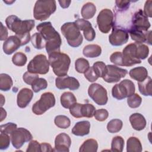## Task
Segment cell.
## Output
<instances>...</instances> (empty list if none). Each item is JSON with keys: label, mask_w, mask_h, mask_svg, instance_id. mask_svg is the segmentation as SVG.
<instances>
[{"label": "cell", "mask_w": 152, "mask_h": 152, "mask_svg": "<svg viewBox=\"0 0 152 152\" xmlns=\"http://www.w3.org/2000/svg\"><path fill=\"white\" fill-rule=\"evenodd\" d=\"M48 87V82L43 78H39L32 85L31 88L34 92L37 93L42 90L46 89Z\"/></svg>", "instance_id": "60d3db41"}, {"label": "cell", "mask_w": 152, "mask_h": 152, "mask_svg": "<svg viewBox=\"0 0 152 152\" xmlns=\"http://www.w3.org/2000/svg\"><path fill=\"white\" fill-rule=\"evenodd\" d=\"M130 77L138 82H141L148 77V71L143 66H138L131 69L129 72Z\"/></svg>", "instance_id": "cb8c5ba5"}, {"label": "cell", "mask_w": 152, "mask_h": 152, "mask_svg": "<svg viewBox=\"0 0 152 152\" xmlns=\"http://www.w3.org/2000/svg\"><path fill=\"white\" fill-rule=\"evenodd\" d=\"M90 97L98 105H105L108 100L107 91L102 85L98 83L91 84L88 88Z\"/></svg>", "instance_id": "8fae6325"}, {"label": "cell", "mask_w": 152, "mask_h": 152, "mask_svg": "<svg viewBox=\"0 0 152 152\" xmlns=\"http://www.w3.org/2000/svg\"><path fill=\"white\" fill-rule=\"evenodd\" d=\"M142 102L141 97L137 93L129 96L127 99V103L131 108H137L139 107Z\"/></svg>", "instance_id": "b9f144b4"}, {"label": "cell", "mask_w": 152, "mask_h": 152, "mask_svg": "<svg viewBox=\"0 0 152 152\" xmlns=\"http://www.w3.org/2000/svg\"><path fill=\"white\" fill-rule=\"evenodd\" d=\"M84 77L90 82H94L99 78L92 66L90 67L84 73Z\"/></svg>", "instance_id": "c3c4849f"}, {"label": "cell", "mask_w": 152, "mask_h": 152, "mask_svg": "<svg viewBox=\"0 0 152 152\" xmlns=\"http://www.w3.org/2000/svg\"><path fill=\"white\" fill-rule=\"evenodd\" d=\"M90 123L88 121H82L75 124L72 129V133L76 136H84L90 132Z\"/></svg>", "instance_id": "603a6c76"}, {"label": "cell", "mask_w": 152, "mask_h": 152, "mask_svg": "<svg viewBox=\"0 0 152 152\" xmlns=\"http://www.w3.org/2000/svg\"><path fill=\"white\" fill-rule=\"evenodd\" d=\"M81 104L75 103L69 108V112L74 118H82L81 113Z\"/></svg>", "instance_id": "7dc6e473"}, {"label": "cell", "mask_w": 152, "mask_h": 152, "mask_svg": "<svg viewBox=\"0 0 152 152\" xmlns=\"http://www.w3.org/2000/svg\"><path fill=\"white\" fill-rule=\"evenodd\" d=\"M126 151L128 152H141L142 145L140 140L135 137H129L126 142Z\"/></svg>", "instance_id": "f546056e"}, {"label": "cell", "mask_w": 152, "mask_h": 152, "mask_svg": "<svg viewBox=\"0 0 152 152\" xmlns=\"http://www.w3.org/2000/svg\"><path fill=\"white\" fill-rule=\"evenodd\" d=\"M17 128V124L12 122H8L1 125L0 131L11 135Z\"/></svg>", "instance_id": "ee69618b"}, {"label": "cell", "mask_w": 152, "mask_h": 152, "mask_svg": "<svg viewBox=\"0 0 152 152\" xmlns=\"http://www.w3.org/2000/svg\"><path fill=\"white\" fill-rule=\"evenodd\" d=\"M129 1H116L115 3L116 7H118L119 10H126L130 5Z\"/></svg>", "instance_id": "816d5d0a"}, {"label": "cell", "mask_w": 152, "mask_h": 152, "mask_svg": "<svg viewBox=\"0 0 152 152\" xmlns=\"http://www.w3.org/2000/svg\"><path fill=\"white\" fill-rule=\"evenodd\" d=\"M61 105L66 109H69L73 104L77 103V99L73 93L69 91L64 92L60 98Z\"/></svg>", "instance_id": "4316f807"}, {"label": "cell", "mask_w": 152, "mask_h": 152, "mask_svg": "<svg viewBox=\"0 0 152 152\" xmlns=\"http://www.w3.org/2000/svg\"><path fill=\"white\" fill-rule=\"evenodd\" d=\"M21 46L20 38L15 36L8 37L3 43V50L7 55H11L16 51Z\"/></svg>", "instance_id": "ffe728a7"}, {"label": "cell", "mask_w": 152, "mask_h": 152, "mask_svg": "<svg viewBox=\"0 0 152 152\" xmlns=\"http://www.w3.org/2000/svg\"><path fill=\"white\" fill-rule=\"evenodd\" d=\"M5 23L7 27L14 32L16 36H22L28 33L34 27L33 20H21L17 16L11 15L7 17Z\"/></svg>", "instance_id": "277c9868"}, {"label": "cell", "mask_w": 152, "mask_h": 152, "mask_svg": "<svg viewBox=\"0 0 152 152\" xmlns=\"http://www.w3.org/2000/svg\"><path fill=\"white\" fill-rule=\"evenodd\" d=\"M71 144L69 136L65 133L58 134L55 140V150L58 152H68Z\"/></svg>", "instance_id": "d6986e66"}, {"label": "cell", "mask_w": 152, "mask_h": 152, "mask_svg": "<svg viewBox=\"0 0 152 152\" xmlns=\"http://www.w3.org/2000/svg\"><path fill=\"white\" fill-rule=\"evenodd\" d=\"M27 152L28 151H41V148H40V144L36 140H31L30 141V143L28 144V147L26 150Z\"/></svg>", "instance_id": "681fc988"}, {"label": "cell", "mask_w": 152, "mask_h": 152, "mask_svg": "<svg viewBox=\"0 0 152 152\" xmlns=\"http://www.w3.org/2000/svg\"><path fill=\"white\" fill-rule=\"evenodd\" d=\"M40 148H41V151H53L54 150L52 148V146L46 142H43L40 144Z\"/></svg>", "instance_id": "db71d44e"}, {"label": "cell", "mask_w": 152, "mask_h": 152, "mask_svg": "<svg viewBox=\"0 0 152 152\" xmlns=\"http://www.w3.org/2000/svg\"><path fill=\"white\" fill-rule=\"evenodd\" d=\"M39 75L37 74L31 73L28 71L26 72L23 76V79L24 81L28 84V85H32L38 78H39Z\"/></svg>", "instance_id": "7bdbcfd3"}, {"label": "cell", "mask_w": 152, "mask_h": 152, "mask_svg": "<svg viewBox=\"0 0 152 152\" xmlns=\"http://www.w3.org/2000/svg\"><path fill=\"white\" fill-rule=\"evenodd\" d=\"M97 24L99 30L103 33H107L114 26V14L107 8L102 10L97 17Z\"/></svg>", "instance_id": "30bf717a"}, {"label": "cell", "mask_w": 152, "mask_h": 152, "mask_svg": "<svg viewBox=\"0 0 152 152\" xmlns=\"http://www.w3.org/2000/svg\"><path fill=\"white\" fill-rule=\"evenodd\" d=\"M122 54L134 65L140 64L141 59L147 58L149 54V49L147 45L142 43H131L125 47Z\"/></svg>", "instance_id": "7a4b0ae2"}, {"label": "cell", "mask_w": 152, "mask_h": 152, "mask_svg": "<svg viewBox=\"0 0 152 152\" xmlns=\"http://www.w3.org/2000/svg\"><path fill=\"white\" fill-rule=\"evenodd\" d=\"M56 87L59 90L69 88L71 90H77L80 87V83L74 77L68 76L58 77L55 79Z\"/></svg>", "instance_id": "2e32d148"}, {"label": "cell", "mask_w": 152, "mask_h": 152, "mask_svg": "<svg viewBox=\"0 0 152 152\" xmlns=\"http://www.w3.org/2000/svg\"><path fill=\"white\" fill-rule=\"evenodd\" d=\"M54 122L56 126L59 128L66 129L69 127L71 121L68 117L65 115H58L55 118Z\"/></svg>", "instance_id": "e575fe53"}, {"label": "cell", "mask_w": 152, "mask_h": 152, "mask_svg": "<svg viewBox=\"0 0 152 152\" xmlns=\"http://www.w3.org/2000/svg\"><path fill=\"white\" fill-rule=\"evenodd\" d=\"M151 78L150 77L147 78L141 82H138V89L140 92L145 96H151Z\"/></svg>", "instance_id": "f1b7e54d"}, {"label": "cell", "mask_w": 152, "mask_h": 152, "mask_svg": "<svg viewBox=\"0 0 152 152\" xmlns=\"http://www.w3.org/2000/svg\"><path fill=\"white\" fill-rule=\"evenodd\" d=\"M123 122L119 119L110 121L107 125V129L110 133H116L120 131L122 128Z\"/></svg>", "instance_id": "836d02e7"}, {"label": "cell", "mask_w": 152, "mask_h": 152, "mask_svg": "<svg viewBox=\"0 0 152 152\" xmlns=\"http://www.w3.org/2000/svg\"><path fill=\"white\" fill-rule=\"evenodd\" d=\"M110 61L113 64L119 66H132L130 62L127 60V59L121 52H115L113 53L110 56Z\"/></svg>", "instance_id": "484cf974"}, {"label": "cell", "mask_w": 152, "mask_h": 152, "mask_svg": "<svg viewBox=\"0 0 152 152\" xmlns=\"http://www.w3.org/2000/svg\"><path fill=\"white\" fill-rule=\"evenodd\" d=\"M8 30L7 28L3 25L2 23H1V40H5L8 37Z\"/></svg>", "instance_id": "f5cc1de1"}, {"label": "cell", "mask_w": 152, "mask_h": 152, "mask_svg": "<svg viewBox=\"0 0 152 152\" xmlns=\"http://www.w3.org/2000/svg\"><path fill=\"white\" fill-rule=\"evenodd\" d=\"M13 84L11 77L4 73L0 74V90L4 91H7L10 90Z\"/></svg>", "instance_id": "1f68e13d"}, {"label": "cell", "mask_w": 152, "mask_h": 152, "mask_svg": "<svg viewBox=\"0 0 152 152\" xmlns=\"http://www.w3.org/2000/svg\"><path fill=\"white\" fill-rule=\"evenodd\" d=\"M49 62L56 75L64 77L67 75L71 63L68 55L60 51L52 52L49 54Z\"/></svg>", "instance_id": "3957f363"}, {"label": "cell", "mask_w": 152, "mask_h": 152, "mask_svg": "<svg viewBox=\"0 0 152 152\" xmlns=\"http://www.w3.org/2000/svg\"><path fill=\"white\" fill-rule=\"evenodd\" d=\"M33 46L37 49H42L45 48L46 42L39 33H35L31 37Z\"/></svg>", "instance_id": "8d00e7d4"}, {"label": "cell", "mask_w": 152, "mask_h": 152, "mask_svg": "<svg viewBox=\"0 0 152 152\" xmlns=\"http://www.w3.org/2000/svg\"><path fill=\"white\" fill-rule=\"evenodd\" d=\"M96 112L95 107L90 103L81 104V113L83 117L86 118H92Z\"/></svg>", "instance_id": "74e56055"}, {"label": "cell", "mask_w": 152, "mask_h": 152, "mask_svg": "<svg viewBox=\"0 0 152 152\" xmlns=\"http://www.w3.org/2000/svg\"><path fill=\"white\" fill-rule=\"evenodd\" d=\"M36 29L46 42L45 48L48 54L60 51L62 40L60 34L55 30L50 22L40 23L36 26Z\"/></svg>", "instance_id": "6da1fadb"}, {"label": "cell", "mask_w": 152, "mask_h": 152, "mask_svg": "<svg viewBox=\"0 0 152 152\" xmlns=\"http://www.w3.org/2000/svg\"><path fill=\"white\" fill-rule=\"evenodd\" d=\"M124 147V140L121 136H115L111 142V151L121 152Z\"/></svg>", "instance_id": "d590c367"}, {"label": "cell", "mask_w": 152, "mask_h": 152, "mask_svg": "<svg viewBox=\"0 0 152 152\" xmlns=\"http://www.w3.org/2000/svg\"><path fill=\"white\" fill-rule=\"evenodd\" d=\"M96 12V7L95 5L91 2H88L83 6L81 10V14L84 20H87L93 18Z\"/></svg>", "instance_id": "83f0119b"}, {"label": "cell", "mask_w": 152, "mask_h": 152, "mask_svg": "<svg viewBox=\"0 0 152 152\" xmlns=\"http://www.w3.org/2000/svg\"><path fill=\"white\" fill-rule=\"evenodd\" d=\"M94 116L97 121L103 122L108 118L109 113L106 109H100L96 110Z\"/></svg>", "instance_id": "bcb514c9"}, {"label": "cell", "mask_w": 152, "mask_h": 152, "mask_svg": "<svg viewBox=\"0 0 152 152\" xmlns=\"http://www.w3.org/2000/svg\"><path fill=\"white\" fill-rule=\"evenodd\" d=\"M151 4H152L151 1H147L145 3L143 13L147 17H151V16H152V15H151V8H152Z\"/></svg>", "instance_id": "f907efd6"}, {"label": "cell", "mask_w": 152, "mask_h": 152, "mask_svg": "<svg viewBox=\"0 0 152 152\" xmlns=\"http://www.w3.org/2000/svg\"><path fill=\"white\" fill-rule=\"evenodd\" d=\"M56 9V1H37L33 9V15L36 20L43 21L48 19Z\"/></svg>", "instance_id": "8992f818"}, {"label": "cell", "mask_w": 152, "mask_h": 152, "mask_svg": "<svg viewBox=\"0 0 152 152\" xmlns=\"http://www.w3.org/2000/svg\"><path fill=\"white\" fill-rule=\"evenodd\" d=\"M132 40L135 43H147L151 45V31H144L132 27H130L128 30Z\"/></svg>", "instance_id": "9a60e30c"}, {"label": "cell", "mask_w": 152, "mask_h": 152, "mask_svg": "<svg viewBox=\"0 0 152 152\" xmlns=\"http://www.w3.org/2000/svg\"><path fill=\"white\" fill-rule=\"evenodd\" d=\"M150 26L151 24L148 17L144 14L142 10L140 9L134 13L132 20L131 27L144 31H148Z\"/></svg>", "instance_id": "e0dca14e"}, {"label": "cell", "mask_w": 152, "mask_h": 152, "mask_svg": "<svg viewBox=\"0 0 152 152\" xmlns=\"http://www.w3.org/2000/svg\"><path fill=\"white\" fill-rule=\"evenodd\" d=\"M94 71L98 76V77H103L106 71V65L102 61H97L94 63L92 66Z\"/></svg>", "instance_id": "ab89813d"}, {"label": "cell", "mask_w": 152, "mask_h": 152, "mask_svg": "<svg viewBox=\"0 0 152 152\" xmlns=\"http://www.w3.org/2000/svg\"><path fill=\"white\" fill-rule=\"evenodd\" d=\"M62 34L66 38L68 45L73 48H77L83 42V36L75 22H67L61 27Z\"/></svg>", "instance_id": "5b68a950"}, {"label": "cell", "mask_w": 152, "mask_h": 152, "mask_svg": "<svg viewBox=\"0 0 152 152\" xmlns=\"http://www.w3.org/2000/svg\"><path fill=\"white\" fill-rule=\"evenodd\" d=\"M27 61V58L26 55L21 52H18L15 53L12 58V63L18 66H24Z\"/></svg>", "instance_id": "f35d334b"}, {"label": "cell", "mask_w": 152, "mask_h": 152, "mask_svg": "<svg viewBox=\"0 0 152 152\" xmlns=\"http://www.w3.org/2000/svg\"><path fill=\"white\" fill-rule=\"evenodd\" d=\"M129 39L128 30L121 27L113 26L111 34L109 36V43L115 46H121L126 43Z\"/></svg>", "instance_id": "5bb4252c"}, {"label": "cell", "mask_w": 152, "mask_h": 152, "mask_svg": "<svg viewBox=\"0 0 152 152\" xmlns=\"http://www.w3.org/2000/svg\"><path fill=\"white\" fill-rule=\"evenodd\" d=\"M10 135L11 143L16 149L20 148L25 142L30 141L33 138L30 132L24 128H17Z\"/></svg>", "instance_id": "7c38bea8"}, {"label": "cell", "mask_w": 152, "mask_h": 152, "mask_svg": "<svg viewBox=\"0 0 152 152\" xmlns=\"http://www.w3.org/2000/svg\"><path fill=\"white\" fill-rule=\"evenodd\" d=\"M83 53L84 56L87 58H96L101 55L102 48L98 45H88L84 48L83 50Z\"/></svg>", "instance_id": "d4e9b609"}, {"label": "cell", "mask_w": 152, "mask_h": 152, "mask_svg": "<svg viewBox=\"0 0 152 152\" xmlns=\"http://www.w3.org/2000/svg\"><path fill=\"white\" fill-rule=\"evenodd\" d=\"M33 97V92L28 88L21 89L17 94V103L20 108H24L30 103Z\"/></svg>", "instance_id": "44dd1931"}, {"label": "cell", "mask_w": 152, "mask_h": 152, "mask_svg": "<svg viewBox=\"0 0 152 152\" xmlns=\"http://www.w3.org/2000/svg\"><path fill=\"white\" fill-rule=\"evenodd\" d=\"M135 87L134 83L128 79H125L115 84L112 90V96L117 100H122L135 93Z\"/></svg>", "instance_id": "52a82bcc"}, {"label": "cell", "mask_w": 152, "mask_h": 152, "mask_svg": "<svg viewBox=\"0 0 152 152\" xmlns=\"http://www.w3.org/2000/svg\"><path fill=\"white\" fill-rule=\"evenodd\" d=\"M129 122L132 127L136 131H141L146 126V120L144 116L139 113H134L129 116Z\"/></svg>", "instance_id": "7402d4cb"}, {"label": "cell", "mask_w": 152, "mask_h": 152, "mask_svg": "<svg viewBox=\"0 0 152 152\" xmlns=\"http://www.w3.org/2000/svg\"><path fill=\"white\" fill-rule=\"evenodd\" d=\"M10 138L8 134L1 132L0 134V149L5 150L8 148L10 144Z\"/></svg>", "instance_id": "f6af8a7d"}, {"label": "cell", "mask_w": 152, "mask_h": 152, "mask_svg": "<svg viewBox=\"0 0 152 152\" xmlns=\"http://www.w3.org/2000/svg\"><path fill=\"white\" fill-rule=\"evenodd\" d=\"M75 23L79 30L83 31L84 36L87 41H93L95 39L96 33L90 22L83 18H78Z\"/></svg>", "instance_id": "ac0fdd59"}, {"label": "cell", "mask_w": 152, "mask_h": 152, "mask_svg": "<svg viewBox=\"0 0 152 152\" xmlns=\"http://www.w3.org/2000/svg\"><path fill=\"white\" fill-rule=\"evenodd\" d=\"M55 104V98L53 93L45 92L43 93L40 99L35 102L32 106V112L37 115H41Z\"/></svg>", "instance_id": "ba28073f"}, {"label": "cell", "mask_w": 152, "mask_h": 152, "mask_svg": "<svg viewBox=\"0 0 152 152\" xmlns=\"http://www.w3.org/2000/svg\"><path fill=\"white\" fill-rule=\"evenodd\" d=\"M89 68V62L85 58H78L75 62V68L78 73L84 74L88 69Z\"/></svg>", "instance_id": "d6a6232c"}, {"label": "cell", "mask_w": 152, "mask_h": 152, "mask_svg": "<svg viewBox=\"0 0 152 152\" xmlns=\"http://www.w3.org/2000/svg\"><path fill=\"white\" fill-rule=\"evenodd\" d=\"M49 62L43 54L36 55L28 63L27 71L37 74H46L49 70Z\"/></svg>", "instance_id": "9c48e42d"}, {"label": "cell", "mask_w": 152, "mask_h": 152, "mask_svg": "<svg viewBox=\"0 0 152 152\" xmlns=\"http://www.w3.org/2000/svg\"><path fill=\"white\" fill-rule=\"evenodd\" d=\"M128 71L125 69L113 65H106V72L102 78L107 83H116L120 81L122 78L125 77Z\"/></svg>", "instance_id": "4fadbf2b"}, {"label": "cell", "mask_w": 152, "mask_h": 152, "mask_svg": "<svg viewBox=\"0 0 152 152\" xmlns=\"http://www.w3.org/2000/svg\"><path fill=\"white\" fill-rule=\"evenodd\" d=\"M4 2H5V3H7V4H11L12 3H13L14 2H15V1H4Z\"/></svg>", "instance_id": "9f6ffc18"}, {"label": "cell", "mask_w": 152, "mask_h": 152, "mask_svg": "<svg viewBox=\"0 0 152 152\" xmlns=\"http://www.w3.org/2000/svg\"><path fill=\"white\" fill-rule=\"evenodd\" d=\"M58 2L60 4V6L63 8H68L71 2V1H59Z\"/></svg>", "instance_id": "11a10c76"}, {"label": "cell", "mask_w": 152, "mask_h": 152, "mask_svg": "<svg viewBox=\"0 0 152 152\" xmlns=\"http://www.w3.org/2000/svg\"><path fill=\"white\" fill-rule=\"evenodd\" d=\"M98 148V143L94 139L86 140L80 146V152H96Z\"/></svg>", "instance_id": "4dcf8cb0"}]
</instances>
